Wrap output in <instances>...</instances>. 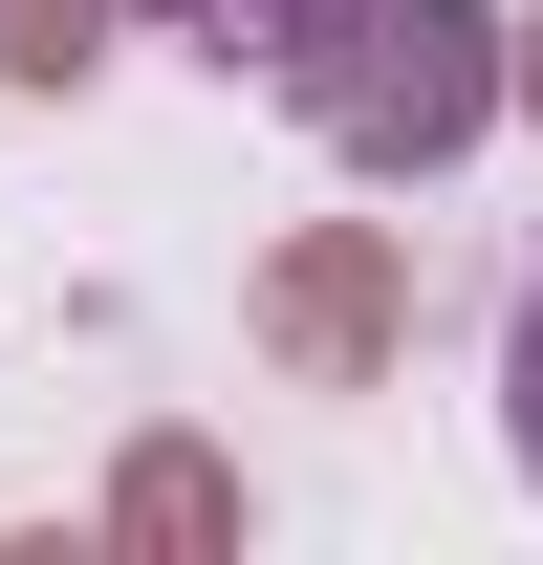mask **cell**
I'll return each mask as SVG.
<instances>
[{
  "instance_id": "6da1fadb",
  "label": "cell",
  "mask_w": 543,
  "mask_h": 565,
  "mask_svg": "<svg viewBox=\"0 0 543 565\" xmlns=\"http://www.w3.org/2000/svg\"><path fill=\"white\" fill-rule=\"evenodd\" d=\"M131 22H174V44H217V66H305V44H327V22H348V0H131Z\"/></svg>"
},
{
  "instance_id": "7a4b0ae2",
  "label": "cell",
  "mask_w": 543,
  "mask_h": 565,
  "mask_svg": "<svg viewBox=\"0 0 543 565\" xmlns=\"http://www.w3.org/2000/svg\"><path fill=\"white\" fill-rule=\"evenodd\" d=\"M500 457H522V479H543V282H522V305H500Z\"/></svg>"
}]
</instances>
